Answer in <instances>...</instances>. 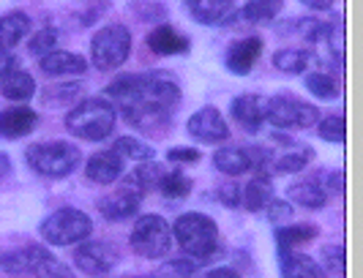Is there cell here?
<instances>
[{
  "instance_id": "obj_4",
  "label": "cell",
  "mask_w": 363,
  "mask_h": 278,
  "mask_svg": "<svg viewBox=\"0 0 363 278\" xmlns=\"http://www.w3.org/2000/svg\"><path fill=\"white\" fill-rule=\"evenodd\" d=\"M25 156L28 164L47 178H66L79 167V148L72 142H38L30 145Z\"/></svg>"
},
{
  "instance_id": "obj_15",
  "label": "cell",
  "mask_w": 363,
  "mask_h": 278,
  "mask_svg": "<svg viewBox=\"0 0 363 278\" xmlns=\"http://www.w3.org/2000/svg\"><path fill=\"white\" fill-rule=\"evenodd\" d=\"M85 175L93 183H115L123 175V158L115 150H101V153L91 156Z\"/></svg>"
},
{
  "instance_id": "obj_11",
  "label": "cell",
  "mask_w": 363,
  "mask_h": 278,
  "mask_svg": "<svg viewBox=\"0 0 363 278\" xmlns=\"http://www.w3.org/2000/svg\"><path fill=\"white\" fill-rule=\"evenodd\" d=\"M259 52H262V38L259 36L240 38L227 50V69L238 76H246L259 60Z\"/></svg>"
},
{
  "instance_id": "obj_44",
  "label": "cell",
  "mask_w": 363,
  "mask_h": 278,
  "mask_svg": "<svg viewBox=\"0 0 363 278\" xmlns=\"http://www.w3.org/2000/svg\"><path fill=\"white\" fill-rule=\"evenodd\" d=\"M11 69H19L17 57L11 55V52H6V50H0V76L6 74V71H11Z\"/></svg>"
},
{
  "instance_id": "obj_36",
  "label": "cell",
  "mask_w": 363,
  "mask_h": 278,
  "mask_svg": "<svg viewBox=\"0 0 363 278\" xmlns=\"http://www.w3.org/2000/svg\"><path fill=\"white\" fill-rule=\"evenodd\" d=\"M134 175H137V180L143 183V188H145V191H150V188H159V180H162L164 169L159 167L156 161H143V164H140V169H137Z\"/></svg>"
},
{
  "instance_id": "obj_30",
  "label": "cell",
  "mask_w": 363,
  "mask_h": 278,
  "mask_svg": "<svg viewBox=\"0 0 363 278\" xmlns=\"http://www.w3.org/2000/svg\"><path fill=\"white\" fill-rule=\"evenodd\" d=\"M284 0H249L243 6V19L249 22H271L281 11Z\"/></svg>"
},
{
  "instance_id": "obj_17",
  "label": "cell",
  "mask_w": 363,
  "mask_h": 278,
  "mask_svg": "<svg viewBox=\"0 0 363 278\" xmlns=\"http://www.w3.org/2000/svg\"><path fill=\"white\" fill-rule=\"evenodd\" d=\"M88 69V60L82 55H74V52H50V55L41 57V71L50 76H74V74H85Z\"/></svg>"
},
{
  "instance_id": "obj_7",
  "label": "cell",
  "mask_w": 363,
  "mask_h": 278,
  "mask_svg": "<svg viewBox=\"0 0 363 278\" xmlns=\"http://www.w3.org/2000/svg\"><path fill=\"white\" fill-rule=\"evenodd\" d=\"M131 248L140 254V257H145V260H162L167 257V251H169V245H172V226L164 221L162 216H143V219H137L134 224V229H131Z\"/></svg>"
},
{
  "instance_id": "obj_37",
  "label": "cell",
  "mask_w": 363,
  "mask_h": 278,
  "mask_svg": "<svg viewBox=\"0 0 363 278\" xmlns=\"http://www.w3.org/2000/svg\"><path fill=\"white\" fill-rule=\"evenodd\" d=\"M33 273H36V278H77L66 265H60L55 257H47Z\"/></svg>"
},
{
  "instance_id": "obj_3",
  "label": "cell",
  "mask_w": 363,
  "mask_h": 278,
  "mask_svg": "<svg viewBox=\"0 0 363 278\" xmlns=\"http://www.w3.org/2000/svg\"><path fill=\"white\" fill-rule=\"evenodd\" d=\"M172 235H175L178 245L191 260L211 257L218 245L216 221L211 216H205V213H186V216H181L172 226Z\"/></svg>"
},
{
  "instance_id": "obj_38",
  "label": "cell",
  "mask_w": 363,
  "mask_h": 278,
  "mask_svg": "<svg viewBox=\"0 0 363 278\" xmlns=\"http://www.w3.org/2000/svg\"><path fill=\"white\" fill-rule=\"evenodd\" d=\"M191 273H197V262L194 260H172L162 267L164 278H189Z\"/></svg>"
},
{
  "instance_id": "obj_20",
  "label": "cell",
  "mask_w": 363,
  "mask_h": 278,
  "mask_svg": "<svg viewBox=\"0 0 363 278\" xmlns=\"http://www.w3.org/2000/svg\"><path fill=\"white\" fill-rule=\"evenodd\" d=\"M287 197H290V202L301 204V207H309V210H320V207H325V202H328V191L323 188L320 175L303 180V183L290 185Z\"/></svg>"
},
{
  "instance_id": "obj_6",
  "label": "cell",
  "mask_w": 363,
  "mask_h": 278,
  "mask_svg": "<svg viewBox=\"0 0 363 278\" xmlns=\"http://www.w3.org/2000/svg\"><path fill=\"white\" fill-rule=\"evenodd\" d=\"M128 52H131V33L123 25H107L91 41V63L99 71H112L123 66Z\"/></svg>"
},
{
  "instance_id": "obj_1",
  "label": "cell",
  "mask_w": 363,
  "mask_h": 278,
  "mask_svg": "<svg viewBox=\"0 0 363 278\" xmlns=\"http://www.w3.org/2000/svg\"><path fill=\"white\" fill-rule=\"evenodd\" d=\"M107 95L121 104L128 123L147 126L150 120H169V112L181 101V88L162 71H153L115 79L107 88Z\"/></svg>"
},
{
  "instance_id": "obj_43",
  "label": "cell",
  "mask_w": 363,
  "mask_h": 278,
  "mask_svg": "<svg viewBox=\"0 0 363 278\" xmlns=\"http://www.w3.org/2000/svg\"><path fill=\"white\" fill-rule=\"evenodd\" d=\"M342 185H345L342 172H330V175L325 178V183H323V188H325L328 194H339V191H342Z\"/></svg>"
},
{
  "instance_id": "obj_14",
  "label": "cell",
  "mask_w": 363,
  "mask_h": 278,
  "mask_svg": "<svg viewBox=\"0 0 363 278\" xmlns=\"http://www.w3.org/2000/svg\"><path fill=\"white\" fill-rule=\"evenodd\" d=\"M47 257H52L47 248H41V245H25V248L3 254V257H0V267H3L6 273H11V276H14V273H33Z\"/></svg>"
},
{
  "instance_id": "obj_32",
  "label": "cell",
  "mask_w": 363,
  "mask_h": 278,
  "mask_svg": "<svg viewBox=\"0 0 363 278\" xmlns=\"http://www.w3.org/2000/svg\"><path fill=\"white\" fill-rule=\"evenodd\" d=\"M159 191L169 199H183L191 191V180L183 172H164L159 180Z\"/></svg>"
},
{
  "instance_id": "obj_8",
  "label": "cell",
  "mask_w": 363,
  "mask_h": 278,
  "mask_svg": "<svg viewBox=\"0 0 363 278\" xmlns=\"http://www.w3.org/2000/svg\"><path fill=\"white\" fill-rule=\"evenodd\" d=\"M320 112L306 101L292 98L290 93L273 95L265 101V120H271L276 129H309L317 123Z\"/></svg>"
},
{
  "instance_id": "obj_16",
  "label": "cell",
  "mask_w": 363,
  "mask_h": 278,
  "mask_svg": "<svg viewBox=\"0 0 363 278\" xmlns=\"http://www.w3.org/2000/svg\"><path fill=\"white\" fill-rule=\"evenodd\" d=\"M38 117L33 110L28 107H11V110L0 112V137L6 139H19V137H28L30 131L36 129Z\"/></svg>"
},
{
  "instance_id": "obj_27",
  "label": "cell",
  "mask_w": 363,
  "mask_h": 278,
  "mask_svg": "<svg viewBox=\"0 0 363 278\" xmlns=\"http://www.w3.org/2000/svg\"><path fill=\"white\" fill-rule=\"evenodd\" d=\"M311 161V150L309 148H298V145H290L287 153L281 156H273L271 161V172L276 175H290V172H301Z\"/></svg>"
},
{
  "instance_id": "obj_47",
  "label": "cell",
  "mask_w": 363,
  "mask_h": 278,
  "mask_svg": "<svg viewBox=\"0 0 363 278\" xmlns=\"http://www.w3.org/2000/svg\"><path fill=\"white\" fill-rule=\"evenodd\" d=\"M11 172V158L6 153H0V178H6Z\"/></svg>"
},
{
  "instance_id": "obj_19",
  "label": "cell",
  "mask_w": 363,
  "mask_h": 278,
  "mask_svg": "<svg viewBox=\"0 0 363 278\" xmlns=\"http://www.w3.org/2000/svg\"><path fill=\"white\" fill-rule=\"evenodd\" d=\"M147 47H150L156 55H183V52H189V38L181 36V33H178L175 28H169V25H159L156 30H150Z\"/></svg>"
},
{
  "instance_id": "obj_21",
  "label": "cell",
  "mask_w": 363,
  "mask_h": 278,
  "mask_svg": "<svg viewBox=\"0 0 363 278\" xmlns=\"http://www.w3.org/2000/svg\"><path fill=\"white\" fill-rule=\"evenodd\" d=\"M281 278H325V267L306 254L284 251L281 254Z\"/></svg>"
},
{
  "instance_id": "obj_13",
  "label": "cell",
  "mask_w": 363,
  "mask_h": 278,
  "mask_svg": "<svg viewBox=\"0 0 363 278\" xmlns=\"http://www.w3.org/2000/svg\"><path fill=\"white\" fill-rule=\"evenodd\" d=\"M186 8L200 25H224L235 11V0H186Z\"/></svg>"
},
{
  "instance_id": "obj_10",
  "label": "cell",
  "mask_w": 363,
  "mask_h": 278,
  "mask_svg": "<svg viewBox=\"0 0 363 278\" xmlns=\"http://www.w3.org/2000/svg\"><path fill=\"white\" fill-rule=\"evenodd\" d=\"M189 134L194 139H200V142L213 145V142L227 139L230 129H227V123H224V117H221V112L216 107H202V110H197L189 117Z\"/></svg>"
},
{
  "instance_id": "obj_23",
  "label": "cell",
  "mask_w": 363,
  "mask_h": 278,
  "mask_svg": "<svg viewBox=\"0 0 363 278\" xmlns=\"http://www.w3.org/2000/svg\"><path fill=\"white\" fill-rule=\"evenodd\" d=\"M30 30V17L22 11H9L0 17V50H14Z\"/></svg>"
},
{
  "instance_id": "obj_45",
  "label": "cell",
  "mask_w": 363,
  "mask_h": 278,
  "mask_svg": "<svg viewBox=\"0 0 363 278\" xmlns=\"http://www.w3.org/2000/svg\"><path fill=\"white\" fill-rule=\"evenodd\" d=\"M339 251H342V248H336V245H333V248H328L330 270H342V267H345V257H339Z\"/></svg>"
},
{
  "instance_id": "obj_9",
  "label": "cell",
  "mask_w": 363,
  "mask_h": 278,
  "mask_svg": "<svg viewBox=\"0 0 363 278\" xmlns=\"http://www.w3.org/2000/svg\"><path fill=\"white\" fill-rule=\"evenodd\" d=\"M74 262L88 276H107L109 270L118 265V248L104 241L79 243V248L74 251Z\"/></svg>"
},
{
  "instance_id": "obj_29",
  "label": "cell",
  "mask_w": 363,
  "mask_h": 278,
  "mask_svg": "<svg viewBox=\"0 0 363 278\" xmlns=\"http://www.w3.org/2000/svg\"><path fill=\"white\" fill-rule=\"evenodd\" d=\"M311 63V55L306 50H281L273 55V66L284 74H301L306 71V66Z\"/></svg>"
},
{
  "instance_id": "obj_28",
  "label": "cell",
  "mask_w": 363,
  "mask_h": 278,
  "mask_svg": "<svg viewBox=\"0 0 363 278\" xmlns=\"http://www.w3.org/2000/svg\"><path fill=\"white\" fill-rule=\"evenodd\" d=\"M115 153L123 158V161H153V148L145 145L143 139H134V137H121V139H115Z\"/></svg>"
},
{
  "instance_id": "obj_41",
  "label": "cell",
  "mask_w": 363,
  "mask_h": 278,
  "mask_svg": "<svg viewBox=\"0 0 363 278\" xmlns=\"http://www.w3.org/2000/svg\"><path fill=\"white\" fill-rule=\"evenodd\" d=\"M218 199H221L224 207H235L240 202V188L235 183H224L218 188Z\"/></svg>"
},
{
  "instance_id": "obj_46",
  "label": "cell",
  "mask_w": 363,
  "mask_h": 278,
  "mask_svg": "<svg viewBox=\"0 0 363 278\" xmlns=\"http://www.w3.org/2000/svg\"><path fill=\"white\" fill-rule=\"evenodd\" d=\"M306 8H314V11H325V8H330L333 6V0H301Z\"/></svg>"
},
{
  "instance_id": "obj_33",
  "label": "cell",
  "mask_w": 363,
  "mask_h": 278,
  "mask_svg": "<svg viewBox=\"0 0 363 278\" xmlns=\"http://www.w3.org/2000/svg\"><path fill=\"white\" fill-rule=\"evenodd\" d=\"M306 88H309L317 98H323V101H333V98H339V85L333 82V76L330 74H309L306 76Z\"/></svg>"
},
{
  "instance_id": "obj_25",
  "label": "cell",
  "mask_w": 363,
  "mask_h": 278,
  "mask_svg": "<svg viewBox=\"0 0 363 278\" xmlns=\"http://www.w3.org/2000/svg\"><path fill=\"white\" fill-rule=\"evenodd\" d=\"M271 199H273L271 175H255V178L249 180V185L243 188V204H246L252 213H259V210H265Z\"/></svg>"
},
{
  "instance_id": "obj_39",
  "label": "cell",
  "mask_w": 363,
  "mask_h": 278,
  "mask_svg": "<svg viewBox=\"0 0 363 278\" xmlns=\"http://www.w3.org/2000/svg\"><path fill=\"white\" fill-rule=\"evenodd\" d=\"M268 216H271V221L276 226H281V224H287L292 219V204L284 202V199H271L268 202Z\"/></svg>"
},
{
  "instance_id": "obj_42",
  "label": "cell",
  "mask_w": 363,
  "mask_h": 278,
  "mask_svg": "<svg viewBox=\"0 0 363 278\" xmlns=\"http://www.w3.org/2000/svg\"><path fill=\"white\" fill-rule=\"evenodd\" d=\"M189 278H240L233 267H213V270H202V273H191Z\"/></svg>"
},
{
  "instance_id": "obj_26",
  "label": "cell",
  "mask_w": 363,
  "mask_h": 278,
  "mask_svg": "<svg viewBox=\"0 0 363 278\" xmlns=\"http://www.w3.org/2000/svg\"><path fill=\"white\" fill-rule=\"evenodd\" d=\"M317 238V226L314 224H292V226H279L276 229V243H279V254L292 251L303 243Z\"/></svg>"
},
{
  "instance_id": "obj_2",
  "label": "cell",
  "mask_w": 363,
  "mask_h": 278,
  "mask_svg": "<svg viewBox=\"0 0 363 278\" xmlns=\"http://www.w3.org/2000/svg\"><path fill=\"white\" fill-rule=\"evenodd\" d=\"M115 107L107 98H82L66 117V129L74 137L88 139V142H99L112 134L115 129Z\"/></svg>"
},
{
  "instance_id": "obj_12",
  "label": "cell",
  "mask_w": 363,
  "mask_h": 278,
  "mask_svg": "<svg viewBox=\"0 0 363 278\" xmlns=\"http://www.w3.org/2000/svg\"><path fill=\"white\" fill-rule=\"evenodd\" d=\"M230 112H233V117L238 120L240 129L255 134V131H259L262 120H265V101L255 93H243L230 104Z\"/></svg>"
},
{
  "instance_id": "obj_24",
  "label": "cell",
  "mask_w": 363,
  "mask_h": 278,
  "mask_svg": "<svg viewBox=\"0 0 363 278\" xmlns=\"http://www.w3.org/2000/svg\"><path fill=\"white\" fill-rule=\"evenodd\" d=\"M213 164H216L218 172H224L230 178H238V175L252 169V158H249V150L246 148H221L213 156Z\"/></svg>"
},
{
  "instance_id": "obj_18",
  "label": "cell",
  "mask_w": 363,
  "mask_h": 278,
  "mask_svg": "<svg viewBox=\"0 0 363 278\" xmlns=\"http://www.w3.org/2000/svg\"><path fill=\"white\" fill-rule=\"evenodd\" d=\"M99 210H101V216L107 221H126V219H131L140 210V197H134V194H128L123 188H118L115 194H109V197H104L99 202Z\"/></svg>"
},
{
  "instance_id": "obj_31",
  "label": "cell",
  "mask_w": 363,
  "mask_h": 278,
  "mask_svg": "<svg viewBox=\"0 0 363 278\" xmlns=\"http://www.w3.org/2000/svg\"><path fill=\"white\" fill-rule=\"evenodd\" d=\"M82 85H57V88H47L44 95H41V101L47 104V107H63V104H79L82 98Z\"/></svg>"
},
{
  "instance_id": "obj_5",
  "label": "cell",
  "mask_w": 363,
  "mask_h": 278,
  "mask_svg": "<svg viewBox=\"0 0 363 278\" xmlns=\"http://www.w3.org/2000/svg\"><path fill=\"white\" fill-rule=\"evenodd\" d=\"M91 229H93L91 219L82 210L60 207V210L50 213L41 221V238L50 243V245H74V243L85 241L91 235Z\"/></svg>"
},
{
  "instance_id": "obj_34",
  "label": "cell",
  "mask_w": 363,
  "mask_h": 278,
  "mask_svg": "<svg viewBox=\"0 0 363 278\" xmlns=\"http://www.w3.org/2000/svg\"><path fill=\"white\" fill-rule=\"evenodd\" d=\"M320 137L328 139V142H333V145H339V142H345V117L342 115H328L320 120Z\"/></svg>"
},
{
  "instance_id": "obj_40",
  "label": "cell",
  "mask_w": 363,
  "mask_h": 278,
  "mask_svg": "<svg viewBox=\"0 0 363 278\" xmlns=\"http://www.w3.org/2000/svg\"><path fill=\"white\" fill-rule=\"evenodd\" d=\"M202 158V153L197 148H172L167 153V161H175V164H197Z\"/></svg>"
},
{
  "instance_id": "obj_35",
  "label": "cell",
  "mask_w": 363,
  "mask_h": 278,
  "mask_svg": "<svg viewBox=\"0 0 363 278\" xmlns=\"http://www.w3.org/2000/svg\"><path fill=\"white\" fill-rule=\"evenodd\" d=\"M55 44H57V33H55L52 28H41L36 30V36L30 38V44H28V50L33 52V55H50L55 50Z\"/></svg>"
},
{
  "instance_id": "obj_22",
  "label": "cell",
  "mask_w": 363,
  "mask_h": 278,
  "mask_svg": "<svg viewBox=\"0 0 363 278\" xmlns=\"http://www.w3.org/2000/svg\"><path fill=\"white\" fill-rule=\"evenodd\" d=\"M0 93L6 98H11V101H28L36 93V82H33V76L28 74V71L11 69V71H6V74L0 76Z\"/></svg>"
}]
</instances>
